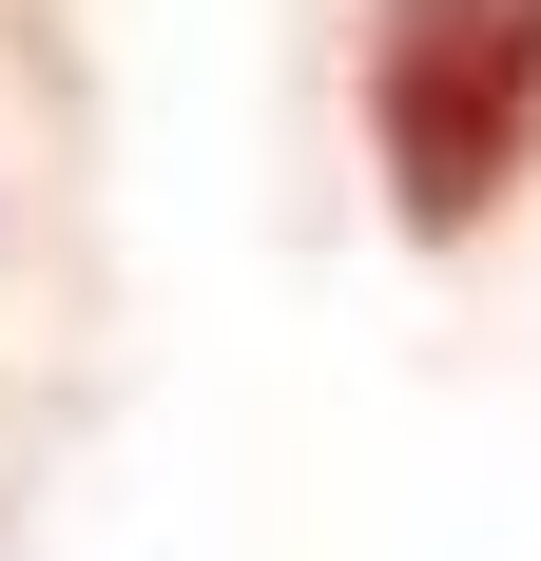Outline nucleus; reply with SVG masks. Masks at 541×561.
<instances>
[{
  "label": "nucleus",
  "instance_id": "1",
  "mask_svg": "<svg viewBox=\"0 0 541 561\" xmlns=\"http://www.w3.org/2000/svg\"><path fill=\"white\" fill-rule=\"evenodd\" d=\"M368 156L406 232H484L541 174V0H387L368 20Z\"/></svg>",
  "mask_w": 541,
  "mask_h": 561
}]
</instances>
